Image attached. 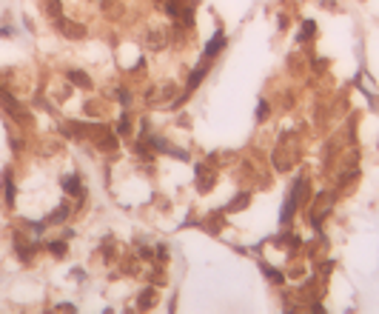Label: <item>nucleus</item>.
Segmentation results:
<instances>
[{"mask_svg": "<svg viewBox=\"0 0 379 314\" xmlns=\"http://www.w3.org/2000/svg\"><path fill=\"white\" fill-rule=\"evenodd\" d=\"M214 186H217V168L208 166V163H197V191L208 194Z\"/></svg>", "mask_w": 379, "mask_h": 314, "instance_id": "39448f33", "label": "nucleus"}, {"mask_svg": "<svg viewBox=\"0 0 379 314\" xmlns=\"http://www.w3.org/2000/svg\"><path fill=\"white\" fill-rule=\"evenodd\" d=\"M157 3H163V0H157Z\"/></svg>", "mask_w": 379, "mask_h": 314, "instance_id": "f704fd0d", "label": "nucleus"}, {"mask_svg": "<svg viewBox=\"0 0 379 314\" xmlns=\"http://www.w3.org/2000/svg\"><path fill=\"white\" fill-rule=\"evenodd\" d=\"M92 3H97V6H106L108 0H92Z\"/></svg>", "mask_w": 379, "mask_h": 314, "instance_id": "473e14b6", "label": "nucleus"}, {"mask_svg": "<svg viewBox=\"0 0 379 314\" xmlns=\"http://www.w3.org/2000/svg\"><path fill=\"white\" fill-rule=\"evenodd\" d=\"M43 12L51 17V20H57V17L63 15V0H46V3H43Z\"/></svg>", "mask_w": 379, "mask_h": 314, "instance_id": "f3484780", "label": "nucleus"}, {"mask_svg": "<svg viewBox=\"0 0 379 314\" xmlns=\"http://www.w3.org/2000/svg\"><path fill=\"white\" fill-rule=\"evenodd\" d=\"M106 15L108 17H120L123 15V3H111V0H108V3H106Z\"/></svg>", "mask_w": 379, "mask_h": 314, "instance_id": "393cba45", "label": "nucleus"}, {"mask_svg": "<svg viewBox=\"0 0 379 314\" xmlns=\"http://www.w3.org/2000/svg\"><path fill=\"white\" fill-rule=\"evenodd\" d=\"M0 95H3V86H0Z\"/></svg>", "mask_w": 379, "mask_h": 314, "instance_id": "72a5a7b5", "label": "nucleus"}, {"mask_svg": "<svg viewBox=\"0 0 379 314\" xmlns=\"http://www.w3.org/2000/svg\"><path fill=\"white\" fill-rule=\"evenodd\" d=\"M271 163L277 172H288V168L297 163V149H291V143H288V137H282V143H279L277 149H274L271 154Z\"/></svg>", "mask_w": 379, "mask_h": 314, "instance_id": "f03ea898", "label": "nucleus"}, {"mask_svg": "<svg viewBox=\"0 0 379 314\" xmlns=\"http://www.w3.org/2000/svg\"><path fill=\"white\" fill-rule=\"evenodd\" d=\"M54 26H57V32L66 37V40H83V37H86V26H83V23L69 20V17H63V15L54 20Z\"/></svg>", "mask_w": 379, "mask_h": 314, "instance_id": "20e7f679", "label": "nucleus"}, {"mask_svg": "<svg viewBox=\"0 0 379 314\" xmlns=\"http://www.w3.org/2000/svg\"><path fill=\"white\" fill-rule=\"evenodd\" d=\"M248 203H251V194H248V191H240V194H237V197L225 206V212H243Z\"/></svg>", "mask_w": 379, "mask_h": 314, "instance_id": "2eb2a0df", "label": "nucleus"}, {"mask_svg": "<svg viewBox=\"0 0 379 314\" xmlns=\"http://www.w3.org/2000/svg\"><path fill=\"white\" fill-rule=\"evenodd\" d=\"M86 115H94V117H103V106L97 100H89L86 103Z\"/></svg>", "mask_w": 379, "mask_h": 314, "instance_id": "a878e982", "label": "nucleus"}, {"mask_svg": "<svg viewBox=\"0 0 379 314\" xmlns=\"http://www.w3.org/2000/svg\"><path fill=\"white\" fill-rule=\"evenodd\" d=\"M63 191H66V194H72V197H83V189H80V177H77V175L63 177Z\"/></svg>", "mask_w": 379, "mask_h": 314, "instance_id": "ddd939ff", "label": "nucleus"}, {"mask_svg": "<svg viewBox=\"0 0 379 314\" xmlns=\"http://www.w3.org/2000/svg\"><path fill=\"white\" fill-rule=\"evenodd\" d=\"M117 97H120V103H123V106H129V103H131V95L126 92V89H120V92H117Z\"/></svg>", "mask_w": 379, "mask_h": 314, "instance_id": "7c9ffc66", "label": "nucleus"}, {"mask_svg": "<svg viewBox=\"0 0 379 314\" xmlns=\"http://www.w3.org/2000/svg\"><path fill=\"white\" fill-rule=\"evenodd\" d=\"M265 115H268V103H259V109H257V120H265Z\"/></svg>", "mask_w": 379, "mask_h": 314, "instance_id": "2f4dec72", "label": "nucleus"}, {"mask_svg": "<svg viewBox=\"0 0 379 314\" xmlns=\"http://www.w3.org/2000/svg\"><path fill=\"white\" fill-rule=\"evenodd\" d=\"M294 200H297V206H302V203H308V197H311V186H308V180L302 177L297 186H294V194H291Z\"/></svg>", "mask_w": 379, "mask_h": 314, "instance_id": "f8f14e48", "label": "nucleus"}, {"mask_svg": "<svg viewBox=\"0 0 379 314\" xmlns=\"http://www.w3.org/2000/svg\"><path fill=\"white\" fill-rule=\"evenodd\" d=\"M220 223H222V212H214L211 217L206 220V229H208L211 234H217V232H220Z\"/></svg>", "mask_w": 379, "mask_h": 314, "instance_id": "4be33fe9", "label": "nucleus"}, {"mask_svg": "<svg viewBox=\"0 0 379 314\" xmlns=\"http://www.w3.org/2000/svg\"><path fill=\"white\" fill-rule=\"evenodd\" d=\"M222 46H225V35H222V32H217V35L208 40L206 54H208V58H214V54H220V51H222Z\"/></svg>", "mask_w": 379, "mask_h": 314, "instance_id": "4468645a", "label": "nucleus"}, {"mask_svg": "<svg viewBox=\"0 0 379 314\" xmlns=\"http://www.w3.org/2000/svg\"><path fill=\"white\" fill-rule=\"evenodd\" d=\"M168 29L165 26H151L149 32H145V49L151 51H163L165 46H168Z\"/></svg>", "mask_w": 379, "mask_h": 314, "instance_id": "0eeeda50", "label": "nucleus"}, {"mask_svg": "<svg viewBox=\"0 0 379 314\" xmlns=\"http://www.w3.org/2000/svg\"><path fill=\"white\" fill-rule=\"evenodd\" d=\"M80 134H83V137H89L94 146L103 149V152H114V149L120 146L117 134L111 132L106 123H80Z\"/></svg>", "mask_w": 379, "mask_h": 314, "instance_id": "f257e3e1", "label": "nucleus"}, {"mask_svg": "<svg viewBox=\"0 0 379 314\" xmlns=\"http://www.w3.org/2000/svg\"><path fill=\"white\" fill-rule=\"evenodd\" d=\"M66 77H69V83H72V86H77V89H92L94 83H92V77H89L86 72H80V69H69V72H66Z\"/></svg>", "mask_w": 379, "mask_h": 314, "instance_id": "9d476101", "label": "nucleus"}, {"mask_svg": "<svg viewBox=\"0 0 379 314\" xmlns=\"http://www.w3.org/2000/svg\"><path fill=\"white\" fill-rule=\"evenodd\" d=\"M60 152H63V140H57V137H43L37 143V154L40 157H54Z\"/></svg>", "mask_w": 379, "mask_h": 314, "instance_id": "1a4fd4ad", "label": "nucleus"}, {"mask_svg": "<svg viewBox=\"0 0 379 314\" xmlns=\"http://www.w3.org/2000/svg\"><path fill=\"white\" fill-rule=\"evenodd\" d=\"M3 194H6V206H15V186H12V175H3Z\"/></svg>", "mask_w": 379, "mask_h": 314, "instance_id": "6ab92c4d", "label": "nucleus"}, {"mask_svg": "<svg viewBox=\"0 0 379 314\" xmlns=\"http://www.w3.org/2000/svg\"><path fill=\"white\" fill-rule=\"evenodd\" d=\"M174 95H177V86L174 83H160V86L149 89V97L145 100L151 106H165V103H174Z\"/></svg>", "mask_w": 379, "mask_h": 314, "instance_id": "7ed1b4c3", "label": "nucleus"}, {"mask_svg": "<svg viewBox=\"0 0 379 314\" xmlns=\"http://www.w3.org/2000/svg\"><path fill=\"white\" fill-rule=\"evenodd\" d=\"M69 214H72V206H69V203H63V206H57V209H54V212H51L49 217H46V223H63V220L69 217Z\"/></svg>", "mask_w": 379, "mask_h": 314, "instance_id": "dca6fc26", "label": "nucleus"}, {"mask_svg": "<svg viewBox=\"0 0 379 314\" xmlns=\"http://www.w3.org/2000/svg\"><path fill=\"white\" fill-rule=\"evenodd\" d=\"M263 274H265L268 280H271V283H282V280H285V277H282V274H279L277 269H271V266H263Z\"/></svg>", "mask_w": 379, "mask_h": 314, "instance_id": "5701e85b", "label": "nucleus"}, {"mask_svg": "<svg viewBox=\"0 0 379 314\" xmlns=\"http://www.w3.org/2000/svg\"><path fill=\"white\" fill-rule=\"evenodd\" d=\"M0 100H3V109L9 111V117H12V120H15V123H20V126H29L32 123V117H29V111L23 109L20 103L15 100V97H9L6 92H3V95H0Z\"/></svg>", "mask_w": 379, "mask_h": 314, "instance_id": "423d86ee", "label": "nucleus"}, {"mask_svg": "<svg viewBox=\"0 0 379 314\" xmlns=\"http://www.w3.org/2000/svg\"><path fill=\"white\" fill-rule=\"evenodd\" d=\"M149 280H151V283H157V286H165V283H168V277H165L163 269H154V271L149 274Z\"/></svg>", "mask_w": 379, "mask_h": 314, "instance_id": "b1692460", "label": "nucleus"}, {"mask_svg": "<svg viewBox=\"0 0 379 314\" xmlns=\"http://www.w3.org/2000/svg\"><path fill=\"white\" fill-rule=\"evenodd\" d=\"M331 203H334V194H331V191L319 194V200H316V203H314V209H311V223H314V226H319L322 220L328 217V212H331Z\"/></svg>", "mask_w": 379, "mask_h": 314, "instance_id": "6e6552de", "label": "nucleus"}, {"mask_svg": "<svg viewBox=\"0 0 379 314\" xmlns=\"http://www.w3.org/2000/svg\"><path fill=\"white\" fill-rule=\"evenodd\" d=\"M9 146L15 149V152H20V149H23V137H20V134H15V132H9Z\"/></svg>", "mask_w": 379, "mask_h": 314, "instance_id": "cd10ccee", "label": "nucleus"}, {"mask_svg": "<svg viewBox=\"0 0 379 314\" xmlns=\"http://www.w3.org/2000/svg\"><path fill=\"white\" fill-rule=\"evenodd\" d=\"M157 306V292L154 289H143V292L137 294V308L140 311H149V308Z\"/></svg>", "mask_w": 379, "mask_h": 314, "instance_id": "9b49d317", "label": "nucleus"}, {"mask_svg": "<svg viewBox=\"0 0 379 314\" xmlns=\"http://www.w3.org/2000/svg\"><path fill=\"white\" fill-rule=\"evenodd\" d=\"M288 69H294L297 74L302 72V58H300V54H294V58H288Z\"/></svg>", "mask_w": 379, "mask_h": 314, "instance_id": "c85d7f7f", "label": "nucleus"}, {"mask_svg": "<svg viewBox=\"0 0 379 314\" xmlns=\"http://www.w3.org/2000/svg\"><path fill=\"white\" fill-rule=\"evenodd\" d=\"M314 35H316V23L305 20V23H302V32H300V43H305L308 37H314Z\"/></svg>", "mask_w": 379, "mask_h": 314, "instance_id": "412c9836", "label": "nucleus"}, {"mask_svg": "<svg viewBox=\"0 0 379 314\" xmlns=\"http://www.w3.org/2000/svg\"><path fill=\"white\" fill-rule=\"evenodd\" d=\"M294 212H297V200L288 197V200H285V206H282V214H279V220H282V223H288V220L294 217Z\"/></svg>", "mask_w": 379, "mask_h": 314, "instance_id": "aec40b11", "label": "nucleus"}, {"mask_svg": "<svg viewBox=\"0 0 379 314\" xmlns=\"http://www.w3.org/2000/svg\"><path fill=\"white\" fill-rule=\"evenodd\" d=\"M49 251L54 257H63L66 251H69V246H66V243H49Z\"/></svg>", "mask_w": 379, "mask_h": 314, "instance_id": "bb28decb", "label": "nucleus"}, {"mask_svg": "<svg viewBox=\"0 0 379 314\" xmlns=\"http://www.w3.org/2000/svg\"><path fill=\"white\" fill-rule=\"evenodd\" d=\"M206 74H208V63H202V66H197V69H194V72H191V77H188V89H197V86H200V80H202V77H206Z\"/></svg>", "mask_w": 379, "mask_h": 314, "instance_id": "a211bd4d", "label": "nucleus"}, {"mask_svg": "<svg viewBox=\"0 0 379 314\" xmlns=\"http://www.w3.org/2000/svg\"><path fill=\"white\" fill-rule=\"evenodd\" d=\"M117 132H120V134H129V132H131V120H129V115H123L120 126H117Z\"/></svg>", "mask_w": 379, "mask_h": 314, "instance_id": "c756f323", "label": "nucleus"}]
</instances>
